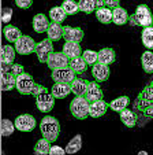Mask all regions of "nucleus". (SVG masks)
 <instances>
[{"label": "nucleus", "instance_id": "2f4dec72", "mask_svg": "<svg viewBox=\"0 0 153 155\" xmlns=\"http://www.w3.org/2000/svg\"><path fill=\"white\" fill-rule=\"evenodd\" d=\"M141 40H142V44L148 50H153V26L144 28Z\"/></svg>", "mask_w": 153, "mask_h": 155}, {"label": "nucleus", "instance_id": "ddd939ff", "mask_svg": "<svg viewBox=\"0 0 153 155\" xmlns=\"http://www.w3.org/2000/svg\"><path fill=\"white\" fill-rule=\"evenodd\" d=\"M85 97L92 103V102H96V100H101L104 97V94H103V89L100 88V85H98L97 82L93 81V82H88Z\"/></svg>", "mask_w": 153, "mask_h": 155}, {"label": "nucleus", "instance_id": "2eb2a0df", "mask_svg": "<svg viewBox=\"0 0 153 155\" xmlns=\"http://www.w3.org/2000/svg\"><path fill=\"white\" fill-rule=\"evenodd\" d=\"M108 107H110V104H108L107 102H104V100H96V102H92L90 103V107H89V115L92 118H98V117H103V115L107 113Z\"/></svg>", "mask_w": 153, "mask_h": 155}, {"label": "nucleus", "instance_id": "a878e982", "mask_svg": "<svg viewBox=\"0 0 153 155\" xmlns=\"http://www.w3.org/2000/svg\"><path fill=\"white\" fill-rule=\"evenodd\" d=\"M70 85H71V92L75 96H85V92H86V88H88L86 80L75 78Z\"/></svg>", "mask_w": 153, "mask_h": 155}, {"label": "nucleus", "instance_id": "423d86ee", "mask_svg": "<svg viewBox=\"0 0 153 155\" xmlns=\"http://www.w3.org/2000/svg\"><path fill=\"white\" fill-rule=\"evenodd\" d=\"M36 87H37V84L29 73L23 71L22 74L17 77V89L21 95H33Z\"/></svg>", "mask_w": 153, "mask_h": 155}, {"label": "nucleus", "instance_id": "1a4fd4ad", "mask_svg": "<svg viewBox=\"0 0 153 155\" xmlns=\"http://www.w3.org/2000/svg\"><path fill=\"white\" fill-rule=\"evenodd\" d=\"M36 47L37 44L30 36H21V38L15 43V50L21 55H29L32 52H36Z\"/></svg>", "mask_w": 153, "mask_h": 155}, {"label": "nucleus", "instance_id": "f257e3e1", "mask_svg": "<svg viewBox=\"0 0 153 155\" xmlns=\"http://www.w3.org/2000/svg\"><path fill=\"white\" fill-rule=\"evenodd\" d=\"M33 96L36 99V106L41 113H48L51 111L55 106V96L52 95V92H49L44 85L37 84Z\"/></svg>", "mask_w": 153, "mask_h": 155}, {"label": "nucleus", "instance_id": "f3484780", "mask_svg": "<svg viewBox=\"0 0 153 155\" xmlns=\"http://www.w3.org/2000/svg\"><path fill=\"white\" fill-rule=\"evenodd\" d=\"M63 52L69 56V59L78 58L82 55V50L79 43H74V41H66V44L63 45Z\"/></svg>", "mask_w": 153, "mask_h": 155}, {"label": "nucleus", "instance_id": "6e6552de", "mask_svg": "<svg viewBox=\"0 0 153 155\" xmlns=\"http://www.w3.org/2000/svg\"><path fill=\"white\" fill-rule=\"evenodd\" d=\"M51 78H52L55 82L71 84V82L77 78V73L69 66V68H64V69H56V70H52V76H51Z\"/></svg>", "mask_w": 153, "mask_h": 155}, {"label": "nucleus", "instance_id": "f704fd0d", "mask_svg": "<svg viewBox=\"0 0 153 155\" xmlns=\"http://www.w3.org/2000/svg\"><path fill=\"white\" fill-rule=\"evenodd\" d=\"M15 52H17V50L12 48V45H3L2 47V62L12 63L15 59Z\"/></svg>", "mask_w": 153, "mask_h": 155}, {"label": "nucleus", "instance_id": "c756f323", "mask_svg": "<svg viewBox=\"0 0 153 155\" xmlns=\"http://www.w3.org/2000/svg\"><path fill=\"white\" fill-rule=\"evenodd\" d=\"M96 17L101 24H110L112 21V10L108 7H100L96 10Z\"/></svg>", "mask_w": 153, "mask_h": 155}, {"label": "nucleus", "instance_id": "a19ab883", "mask_svg": "<svg viewBox=\"0 0 153 155\" xmlns=\"http://www.w3.org/2000/svg\"><path fill=\"white\" fill-rule=\"evenodd\" d=\"M10 71H11L15 77H18L19 74H22L23 71H25V69H23V66L22 64H19V63H12L11 64V70Z\"/></svg>", "mask_w": 153, "mask_h": 155}, {"label": "nucleus", "instance_id": "7c9ffc66", "mask_svg": "<svg viewBox=\"0 0 153 155\" xmlns=\"http://www.w3.org/2000/svg\"><path fill=\"white\" fill-rule=\"evenodd\" d=\"M66 11L63 10V7H52L51 11H49V18L52 19V22H56V24H62L66 19Z\"/></svg>", "mask_w": 153, "mask_h": 155}, {"label": "nucleus", "instance_id": "5701e85b", "mask_svg": "<svg viewBox=\"0 0 153 155\" xmlns=\"http://www.w3.org/2000/svg\"><path fill=\"white\" fill-rule=\"evenodd\" d=\"M12 88H17V77L11 73H2V91H10Z\"/></svg>", "mask_w": 153, "mask_h": 155}, {"label": "nucleus", "instance_id": "9d476101", "mask_svg": "<svg viewBox=\"0 0 153 155\" xmlns=\"http://www.w3.org/2000/svg\"><path fill=\"white\" fill-rule=\"evenodd\" d=\"M52 52H53V44L52 40H49V38L40 41L37 44V47H36V54H37L38 62H41V63H45L46 59L49 58V55Z\"/></svg>", "mask_w": 153, "mask_h": 155}, {"label": "nucleus", "instance_id": "20e7f679", "mask_svg": "<svg viewBox=\"0 0 153 155\" xmlns=\"http://www.w3.org/2000/svg\"><path fill=\"white\" fill-rule=\"evenodd\" d=\"M89 100L85 96H75L70 103V111L78 120H85L89 115Z\"/></svg>", "mask_w": 153, "mask_h": 155}, {"label": "nucleus", "instance_id": "393cba45", "mask_svg": "<svg viewBox=\"0 0 153 155\" xmlns=\"http://www.w3.org/2000/svg\"><path fill=\"white\" fill-rule=\"evenodd\" d=\"M46 35H48V38L52 41H58L63 37V26L60 24H56V22H52L49 24V28L46 30Z\"/></svg>", "mask_w": 153, "mask_h": 155}, {"label": "nucleus", "instance_id": "0eeeda50", "mask_svg": "<svg viewBox=\"0 0 153 155\" xmlns=\"http://www.w3.org/2000/svg\"><path fill=\"white\" fill-rule=\"evenodd\" d=\"M70 59L64 52H52L46 59V64L51 70H56V69H64L69 68Z\"/></svg>", "mask_w": 153, "mask_h": 155}, {"label": "nucleus", "instance_id": "49530a36", "mask_svg": "<svg viewBox=\"0 0 153 155\" xmlns=\"http://www.w3.org/2000/svg\"><path fill=\"white\" fill-rule=\"evenodd\" d=\"M150 84H152V85H153V78H152V81H150Z\"/></svg>", "mask_w": 153, "mask_h": 155}, {"label": "nucleus", "instance_id": "c03bdc74", "mask_svg": "<svg viewBox=\"0 0 153 155\" xmlns=\"http://www.w3.org/2000/svg\"><path fill=\"white\" fill-rule=\"evenodd\" d=\"M66 152V150H63L59 146H51V150H49V154L51 155H63Z\"/></svg>", "mask_w": 153, "mask_h": 155}, {"label": "nucleus", "instance_id": "aec40b11", "mask_svg": "<svg viewBox=\"0 0 153 155\" xmlns=\"http://www.w3.org/2000/svg\"><path fill=\"white\" fill-rule=\"evenodd\" d=\"M3 35L8 43H17L21 38L22 33H21V30L18 29L17 26H14V25H6L3 29Z\"/></svg>", "mask_w": 153, "mask_h": 155}, {"label": "nucleus", "instance_id": "4be33fe9", "mask_svg": "<svg viewBox=\"0 0 153 155\" xmlns=\"http://www.w3.org/2000/svg\"><path fill=\"white\" fill-rule=\"evenodd\" d=\"M129 21V14H127V11L123 8V7H116V8L112 10V22L115 25H119V26H122V25H124Z\"/></svg>", "mask_w": 153, "mask_h": 155}, {"label": "nucleus", "instance_id": "f03ea898", "mask_svg": "<svg viewBox=\"0 0 153 155\" xmlns=\"http://www.w3.org/2000/svg\"><path fill=\"white\" fill-rule=\"evenodd\" d=\"M40 130L43 137L49 140L51 143L58 140L59 133H60V124L55 117L51 115H45L40 122Z\"/></svg>", "mask_w": 153, "mask_h": 155}, {"label": "nucleus", "instance_id": "7ed1b4c3", "mask_svg": "<svg viewBox=\"0 0 153 155\" xmlns=\"http://www.w3.org/2000/svg\"><path fill=\"white\" fill-rule=\"evenodd\" d=\"M129 22H130L131 26H142V28L152 26L153 15L150 12V8L146 4H139L137 7L135 12L129 17Z\"/></svg>", "mask_w": 153, "mask_h": 155}, {"label": "nucleus", "instance_id": "37998d69", "mask_svg": "<svg viewBox=\"0 0 153 155\" xmlns=\"http://www.w3.org/2000/svg\"><path fill=\"white\" fill-rule=\"evenodd\" d=\"M103 2H104V7H108V8H112V10L120 6L119 0H103Z\"/></svg>", "mask_w": 153, "mask_h": 155}, {"label": "nucleus", "instance_id": "4c0bfd02", "mask_svg": "<svg viewBox=\"0 0 153 155\" xmlns=\"http://www.w3.org/2000/svg\"><path fill=\"white\" fill-rule=\"evenodd\" d=\"M62 7H63V10L66 11L67 15H74L79 11L78 4L75 3L74 0H64L63 4H62Z\"/></svg>", "mask_w": 153, "mask_h": 155}, {"label": "nucleus", "instance_id": "4468645a", "mask_svg": "<svg viewBox=\"0 0 153 155\" xmlns=\"http://www.w3.org/2000/svg\"><path fill=\"white\" fill-rule=\"evenodd\" d=\"M63 38L66 41H74L79 43L84 38V30L81 28H71V26H63Z\"/></svg>", "mask_w": 153, "mask_h": 155}, {"label": "nucleus", "instance_id": "a18cd8bd", "mask_svg": "<svg viewBox=\"0 0 153 155\" xmlns=\"http://www.w3.org/2000/svg\"><path fill=\"white\" fill-rule=\"evenodd\" d=\"M11 64L12 63H6V62H2V73H7V71L11 70Z\"/></svg>", "mask_w": 153, "mask_h": 155}, {"label": "nucleus", "instance_id": "6ab92c4d", "mask_svg": "<svg viewBox=\"0 0 153 155\" xmlns=\"http://www.w3.org/2000/svg\"><path fill=\"white\" fill-rule=\"evenodd\" d=\"M49 28V21L44 14H37L33 18V29L37 33H44Z\"/></svg>", "mask_w": 153, "mask_h": 155}, {"label": "nucleus", "instance_id": "c85d7f7f", "mask_svg": "<svg viewBox=\"0 0 153 155\" xmlns=\"http://www.w3.org/2000/svg\"><path fill=\"white\" fill-rule=\"evenodd\" d=\"M129 103H130V99H129V96H120V97H116L115 100H112V102L110 103V108L112 110V111L120 113L122 110L127 108Z\"/></svg>", "mask_w": 153, "mask_h": 155}, {"label": "nucleus", "instance_id": "58836bf2", "mask_svg": "<svg viewBox=\"0 0 153 155\" xmlns=\"http://www.w3.org/2000/svg\"><path fill=\"white\" fill-rule=\"evenodd\" d=\"M82 58L85 59V62H86L88 64H94L98 62V52H96V51H92V50H86L84 54H82Z\"/></svg>", "mask_w": 153, "mask_h": 155}, {"label": "nucleus", "instance_id": "ea45409f", "mask_svg": "<svg viewBox=\"0 0 153 155\" xmlns=\"http://www.w3.org/2000/svg\"><path fill=\"white\" fill-rule=\"evenodd\" d=\"M11 17H12V10L11 8H8V7L2 8V22L8 24L10 21H11Z\"/></svg>", "mask_w": 153, "mask_h": 155}, {"label": "nucleus", "instance_id": "412c9836", "mask_svg": "<svg viewBox=\"0 0 153 155\" xmlns=\"http://www.w3.org/2000/svg\"><path fill=\"white\" fill-rule=\"evenodd\" d=\"M120 121L127 126V128H133L137 125V115L134 110H129V108H124L120 113Z\"/></svg>", "mask_w": 153, "mask_h": 155}, {"label": "nucleus", "instance_id": "cd10ccee", "mask_svg": "<svg viewBox=\"0 0 153 155\" xmlns=\"http://www.w3.org/2000/svg\"><path fill=\"white\" fill-rule=\"evenodd\" d=\"M69 66L77 74L85 73V71H86V69H88V63L85 62V59L82 58V56H78V58H74V59H70Z\"/></svg>", "mask_w": 153, "mask_h": 155}, {"label": "nucleus", "instance_id": "c9c22d12", "mask_svg": "<svg viewBox=\"0 0 153 155\" xmlns=\"http://www.w3.org/2000/svg\"><path fill=\"white\" fill-rule=\"evenodd\" d=\"M78 7H79V11L90 14V12L97 10V0H79Z\"/></svg>", "mask_w": 153, "mask_h": 155}, {"label": "nucleus", "instance_id": "473e14b6", "mask_svg": "<svg viewBox=\"0 0 153 155\" xmlns=\"http://www.w3.org/2000/svg\"><path fill=\"white\" fill-rule=\"evenodd\" d=\"M49 150H51V141L46 140L45 137H43V139H40V140L36 143L34 154H37V155H46V154H49Z\"/></svg>", "mask_w": 153, "mask_h": 155}, {"label": "nucleus", "instance_id": "e433bc0d", "mask_svg": "<svg viewBox=\"0 0 153 155\" xmlns=\"http://www.w3.org/2000/svg\"><path fill=\"white\" fill-rule=\"evenodd\" d=\"M14 130H15V124H12L7 118H3L2 120V136L8 137V136H11L14 133Z\"/></svg>", "mask_w": 153, "mask_h": 155}, {"label": "nucleus", "instance_id": "f8f14e48", "mask_svg": "<svg viewBox=\"0 0 153 155\" xmlns=\"http://www.w3.org/2000/svg\"><path fill=\"white\" fill-rule=\"evenodd\" d=\"M92 76L94 77V80L97 82L107 81L108 77H110V68H108V64L100 63V62L94 63L92 68Z\"/></svg>", "mask_w": 153, "mask_h": 155}, {"label": "nucleus", "instance_id": "79ce46f5", "mask_svg": "<svg viewBox=\"0 0 153 155\" xmlns=\"http://www.w3.org/2000/svg\"><path fill=\"white\" fill-rule=\"evenodd\" d=\"M33 0H15V4H17L19 8H29L30 6H32Z\"/></svg>", "mask_w": 153, "mask_h": 155}, {"label": "nucleus", "instance_id": "9b49d317", "mask_svg": "<svg viewBox=\"0 0 153 155\" xmlns=\"http://www.w3.org/2000/svg\"><path fill=\"white\" fill-rule=\"evenodd\" d=\"M15 128L21 132H32L36 128V118L30 114H22L15 120Z\"/></svg>", "mask_w": 153, "mask_h": 155}, {"label": "nucleus", "instance_id": "bb28decb", "mask_svg": "<svg viewBox=\"0 0 153 155\" xmlns=\"http://www.w3.org/2000/svg\"><path fill=\"white\" fill-rule=\"evenodd\" d=\"M141 64L145 73L152 74L153 73V52L150 50L145 51L141 56Z\"/></svg>", "mask_w": 153, "mask_h": 155}, {"label": "nucleus", "instance_id": "dca6fc26", "mask_svg": "<svg viewBox=\"0 0 153 155\" xmlns=\"http://www.w3.org/2000/svg\"><path fill=\"white\" fill-rule=\"evenodd\" d=\"M51 92L55 96V99H64L71 94V85L63 84V82H55L53 87L51 88Z\"/></svg>", "mask_w": 153, "mask_h": 155}, {"label": "nucleus", "instance_id": "b1692460", "mask_svg": "<svg viewBox=\"0 0 153 155\" xmlns=\"http://www.w3.org/2000/svg\"><path fill=\"white\" fill-rule=\"evenodd\" d=\"M116 59L115 51L112 48H103V50L98 51V62L100 63H104L110 66L111 63H113Z\"/></svg>", "mask_w": 153, "mask_h": 155}, {"label": "nucleus", "instance_id": "a211bd4d", "mask_svg": "<svg viewBox=\"0 0 153 155\" xmlns=\"http://www.w3.org/2000/svg\"><path fill=\"white\" fill-rule=\"evenodd\" d=\"M135 115H137V125L138 126L146 125L149 121L153 120V104L141 110V111H135Z\"/></svg>", "mask_w": 153, "mask_h": 155}, {"label": "nucleus", "instance_id": "39448f33", "mask_svg": "<svg viewBox=\"0 0 153 155\" xmlns=\"http://www.w3.org/2000/svg\"><path fill=\"white\" fill-rule=\"evenodd\" d=\"M153 104V85L148 84L146 87L139 92V95L137 96V99L133 103V110L134 111H141L144 108L149 107Z\"/></svg>", "mask_w": 153, "mask_h": 155}, {"label": "nucleus", "instance_id": "72a5a7b5", "mask_svg": "<svg viewBox=\"0 0 153 155\" xmlns=\"http://www.w3.org/2000/svg\"><path fill=\"white\" fill-rule=\"evenodd\" d=\"M81 147H82V137H81V135H77L67 144L66 152L67 154H75V152H78L79 150H81Z\"/></svg>", "mask_w": 153, "mask_h": 155}]
</instances>
